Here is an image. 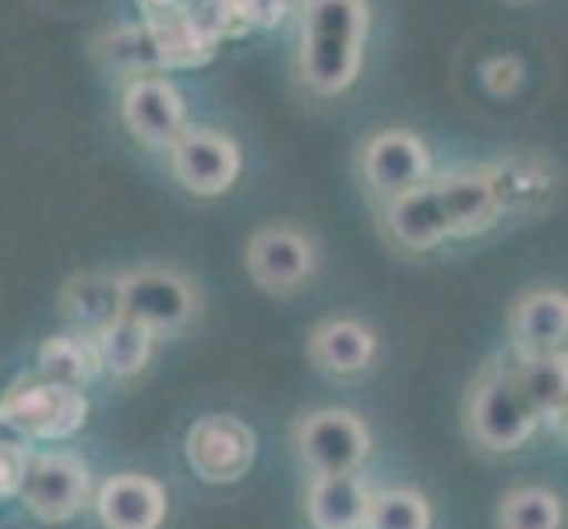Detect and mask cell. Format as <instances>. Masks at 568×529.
<instances>
[{"label":"cell","instance_id":"16","mask_svg":"<svg viewBox=\"0 0 568 529\" xmlns=\"http://www.w3.org/2000/svg\"><path fill=\"white\" fill-rule=\"evenodd\" d=\"M382 226H385V237L399 251L427 254V251L442 247L448 241V223H445L435 181H424L420 187L385 202Z\"/></svg>","mask_w":568,"mask_h":529},{"label":"cell","instance_id":"11","mask_svg":"<svg viewBox=\"0 0 568 529\" xmlns=\"http://www.w3.org/2000/svg\"><path fill=\"white\" fill-rule=\"evenodd\" d=\"M304 353L322 378L336 385H357L375 370L382 339L375 325L343 315V318H325L311 328Z\"/></svg>","mask_w":568,"mask_h":529},{"label":"cell","instance_id":"5","mask_svg":"<svg viewBox=\"0 0 568 529\" xmlns=\"http://www.w3.org/2000/svg\"><path fill=\"white\" fill-rule=\"evenodd\" d=\"M124 318L145 325L155 339H173L199 322L202 293L184 272L166 265H139L121 272Z\"/></svg>","mask_w":568,"mask_h":529},{"label":"cell","instance_id":"26","mask_svg":"<svg viewBox=\"0 0 568 529\" xmlns=\"http://www.w3.org/2000/svg\"><path fill=\"white\" fill-rule=\"evenodd\" d=\"M364 529H435V508L414 487L371 491Z\"/></svg>","mask_w":568,"mask_h":529},{"label":"cell","instance_id":"22","mask_svg":"<svg viewBox=\"0 0 568 529\" xmlns=\"http://www.w3.org/2000/svg\"><path fill=\"white\" fill-rule=\"evenodd\" d=\"M513 364L516 385L523 391V399L530 403L544 430L565 435V409H568V370L565 357H540V360H516Z\"/></svg>","mask_w":568,"mask_h":529},{"label":"cell","instance_id":"14","mask_svg":"<svg viewBox=\"0 0 568 529\" xmlns=\"http://www.w3.org/2000/svg\"><path fill=\"white\" fill-rule=\"evenodd\" d=\"M92 508L103 529H163L170 495L149 474H113L95 487Z\"/></svg>","mask_w":568,"mask_h":529},{"label":"cell","instance_id":"13","mask_svg":"<svg viewBox=\"0 0 568 529\" xmlns=\"http://www.w3.org/2000/svg\"><path fill=\"white\" fill-rule=\"evenodd\" d=\"M124 128L149 149H170L187 128V106L181 89L163 74L134 78L121 100Z\"/></svg>","mask_w":568,"mask_h":529},{"label":"cell","instance_id":"9","mask_svg":"<svg viewBox=\"0 0 568 529\" xmlns=\"http://www.w3.org/2000/svg\"><path fill=\"white\" fill-rule=\"evenodd\" d=\"M170 173L194 199H220L241 176V149L223 131L184 128L170 149Z\"/></svg>","mask_w":568,"mask_h":529},{"label":"cell","instance_id":"30","mask_svg":"<svg viewBox=\"0 0 568 529\" xmlns=\"http://www.w3.org/2000/svg\"><path fill=\"white\" fill-rule=\"evenodd\" d=\"M149 14H160V11H173V8H184L187 0H142Z\"/></svg>","mask_w":568,"mask_h":529},{"label":"cell","instance_id":"25","mask_svg":"<svg viewBox=\"0 0 568 529\" xmlns=\"http://www.w3.org/2000/svg\"><path fill=\"white\" fill-rule=\"evenodd\" d=\"M495 529H565V501L544 484L513 487L498 498Z\"/></svg>","mask_w":568,"mask_h":529},{"label":"cell","instance_id":"15","mask_svg":"<svg viewBox=\"0 0 568 529\" xmlns=\"http://www.w3.org/2000/svg\"><path fill=\"white\" fill-rule=\"evenodd\" d=\"M435 187H438V202L448 223V241L484 237L487 230H495L505 220L498 191L484 166L438 176Z\"/></svg>","mask_w":568,"mask_h":529},{"label":"cell","instance_id":"20","mask_svg":"<svg viewBox=\"0 0 568 529\" xmlns=\"http://www.w3.org/2000/svg\"><path fill=\"white\" fill-rule=\"evenodd\" d=\"M149 39L155 47L163 71H191V68H205L215 57V43L202 32V26L194 22L187 4L160 11L145 18Z\"/></svg>","mask_w":568,"mask_h":529},{"label":"cell","instance_id":"6","mask_svg":"<svg viewBox=\"0 0 568 529\" xmlns=\"http://www.w3.org/2000/svg\"><path fill=\"white\" fill-rule=\"evenodd\" d=\"M92 469L82 456L68 448L29 456L26 480L18 487V498L26 512L43 526H68L92 505Z\"/></svg>","mask_w":568,"mask_h":529},{"label":"cell","instance_id":"28","mask_svg":"<svg viewBox=\"0 0 568 529\" xmlns=\"http://www.w3.org/2000/svg\"><path fill=\"white\" fill-rule=\"evenodd\" d=\"M29 469V448L0 424V501H14Z\"/></svg>","mask_w":568,"mask_h":529},{"label":"cell","instance_id":"21","mask_svg":"<svg viewBox=\"0 0 568 529\" xmlns=\"http://www.w3.org/2000/svg\"><path fill=\"white\" fill-rule=\"evenodd\" d=\"M36 375H43L57 385H68L85 391L95 378H103V364H100V346L89 332H53L50 339L39 343L36 353Z\"/></svg>","mask_w":568,"mask_h":529},{"label":"cell","instance_id":"23","mask_svg":"<svg viewBox=\"0 0 568 529\" xmlns=\"http://www.w3.org/2000/svg\"><path fill=\"white\" fill-rule=\"evenodd\" d=\"M484 170H487V176H491L505 215L537 212L551 202V194H555L551 170L537 160H501V163H491Z\"/></svg>","mask_w":568,"mask_h":529},{"label":"cell","instance_id":"24","mask_svg":"<svg viewBox=\"0 0 568 529\" xmlns=\"http://www.w3.org/2000/svg\"><path fill=\"white\" fill-rule=\"evenodd\" d=\"M95 346H100V364H103L106 378L134 382L149 367V360L155 357L160 339H155L145 325L121 315L113 325H106L100 336H95Z\"/></svg>","mask_w":568,"mask_h":529},{"label":"cell","instance_id":"19","mask_svg":"<svg viewBox=\"0 0 568 529\" xmlns=\"http://www.w3.org/2000/svg\"><path fill=\"white\" fill-rule=\"evenodd\" d=\"M191 18L215 47L226 39H244L251 32L276 29L290 14V0H194Z\"/></svg>","mask_w":568,"mask_h":529},{"label":"cell","instance_id":"1","mask_svg":"<svg viewBox=\"0 0 568 529\" xmlns=\"http://www.w3.org/2000/svg\"><path fill=\"white\" fill-rule=\"evenodd\" d=\"M371 29L367 0H304L301 82L315 95H343L357 82Z\"/></svg>","mask_w":568,"mask_h":529},{"label":"cell","instance_id":"8","mask_svg":"<svg viewBox=\"0 0 568 529\" xmlns=\"http://www.w3.org/2000/svg\"><path fill=\"white\" fill-rule=\"evenodd\" d=\"M184 459L191 474L209 487L241 484L258 459V435L233 414H205L187 427Z\"/></svg>","mask_w":568,"mask_h":529},{"label":"cell","instance_id":"3","mask_svg":"<svg viewBox=\"0 0 568 529\" xmlns=\"http://www.w3.org/2000/svg\"><path fill=\"white\" fill-rule=\"evenodd\" d=\"M89 420V396L43 375H18L0 396V424L22 441H68Z\"/></svg>","mask_w":568,"mask_h":529},{"label":"cell","instance_id":"29","mask_svg":"<svg viewBox=\"0 0 568 529\" xmlns=\"http://www.w3.org/2000/svg\"><path fill=\"white\" fill-rule=\"evenodd\" d=\"M526 78V68L519 57H495V61H487L484 71H480V82L491 95H513Z\"/></svg>","mask_w":568,"mask_h":529},{"label":"cell","instance_id":"27","mask_svg":"<svg viewBox=\"0 0 568 529\" xmlns=\"http://www.w3.org/2000/svg\"><path fill=\"white\" fill-rule=\"evenodd\" d=\"M100 57H103V64L113 74L128 78V82H134V78L163 74L160 57H155V47H152V39H149L145 22L142 26H121V29H113L103 39V43H100Z\"/></svg>","mask_w":568,"mask_h":529},{"label":"cell","instance_id":"4","mask_svg":"<svg viewBox=\"0 0 568 529\" xmlns=\"http://www.w3.org/2000/svg\"><path fill=\"white\" fill-rule=\"evenodd\" d=\"M297 462L307 477H336V474H361L371 456V427L361 414L346 406H318L307 409L290 430Z\"/></svg>","mask_w":568,"mask_h":529},{"label":"cell","instance_id":"12","mask_svg":"<svg viewBox=\"0 0 568 529\" xmlns=\"http://www.w3.org/2000/svg\"><path fill=\"white\" fill-rule=\"evenodd\" d=\"M568 297L561 289H526L508 307V357H565Z\"/></svg>","mask_w":568,"mask_h":529},{"label":"cell","instance_id":"7","mask_svg":"<svg viewBox=\"0 0 568 529\" xmlns=\"http://www.w3.org/2000/svg\"><path fill=\"white\" fill-rule=\"evenodd\" d=\"M318 244L311 233L290 223H268L254 230L244 247V268L251 283L268 297H293L318 276Z\"/></svg>","mask_w":568,"mask_h":529},{"label":"cell","instance_id":"18","mask_svg":"<svg viewBox=\"0 0 568 529\" xmlns=\"http://www.w3.org/2000/svg\"><path fill=\"white\" fill-rule=\"evenodd\" d=\"M61 315L68 328L100 336L106 325L124 315L121 311V272H78L61 286Z\"/></svg>","mask_w":568,"mask_h":529},{"label":"cell","instance_id":"10","mask_svg":"<svg viewBox=\"0 0 568 529\" xmlns=\"http://www.w3.org/2000/svg\"><path fill=\"white\" fill-rule=\"evenodd\" d=\"M361 181L378 205L430 181V152L414 131H378L361 149Z\"/></svg>","mask_w":568,"mask_h":529},{"label":"cell","instance_id":"17","mask_svg":"<svg viewBox=\"0 0 568 529\" xmlns=\"http://www.w3.org/2000/svg\"><path fill=\"white\" fill-rule=\"evenodd\" d=\"M371 501V484L364 474L307 477L304 516L311 529H364Z\"/></svg>","mask_w":568,"mask_h":529},{"label":"cell","instance_id":"2","mask_svg":"<svg viewBox=\"0 0 568 529\" xmlns=\"http://www.w3.org/2000/svg\"><path fill=\"white\" fill-rule=\"evenodd\" d=\"M540 420L523 399L508 357H491L463 396V435L484 456H516L540 435Z\"/></svg>","mask_w":568,"mask_h":529}]
</instances>
